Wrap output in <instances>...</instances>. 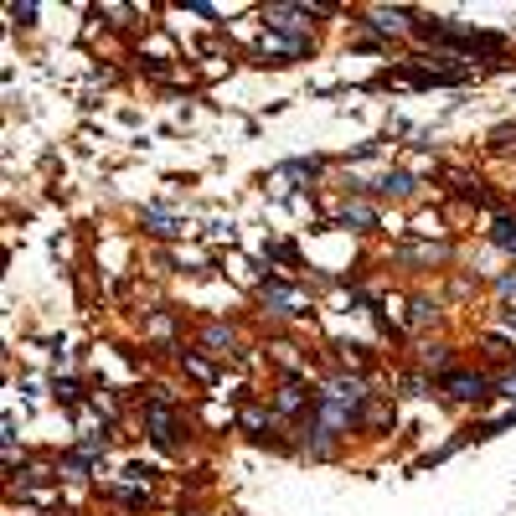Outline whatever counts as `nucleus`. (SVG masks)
<instances>
[{"instance_id":"8","label":"nucleus","mask_w":516,"mask_h":516,"mask_svg":"<svg viewBox=\"0 0 516 516\" xmlns=\"http://www.w3.org/2000/svg\"><path fill=\"white\" fill-rule=\"evenodd\" d=\"M145 222H150V233H160V238H176L181 233V222H171V217H160V212H145Z\"/></svg>"},{"instance_id":"1","label":"nucleus","mask_w":516,"mask_h":516,"mask_svg":"<svg viewBox=\"0 0 516 516\" xmlns=\"http://www.w3.org/2000/svg\"><path fill=\"white\" fill-rule=\"evenodd\" d=\"M444 393L459 397V403H470V397L486 393V377H481V372H475V377H470V372H450V377H444Z\"/></svg>"},{"instance_id":"11","label":"nucleus","mask_w":516,"mask_h":516,"mask_svg":"<svg viewBox=\"0 0 516 516\" xmlns=\"http://www.w3.org/2000/svg\"><path fill=\"white\" fill-rule=\"evenodd\" d=\"M506 326H512V331H516V310H512V315H506Z\"/></svg>"},{"instance_id":"10","label":"nucleus","mask_w":516,"mask_h":516,"mask_svg":"<svg viewBox=\"0 0 516 516\" xmlns=\"http://www.w3.org/2000/svg\"><path fill=\"white\" fill-rule=\"evenodd\" d=\"M238 419H243V428H258V424H264V408H243Z\"/></svg>"},{"instance_id":"4","label":"nucleus","mask_w":516,"mask_h":516,"mask_svg":"<svg viewBox=\"0 0 516 516\" xmlns=\"http://www.w3.org/2000/svg\"><path fill=\"white\" fill-rule=\"evenodd\" d=\"M202 341H207V346H212V357H233V331H227V326H207V331H202Z\"/></svg>"},{"instance_id":"3","label":"nucleus","mask_w":516,"mask_h":516,"mask_svg":"<svg viewBox=\"0 0 516 516\" xmlns=\"http://www.w3.org/2000/svg\"><path fill=\"white\" fill-rule=\"evenodd\" d=\"M264 304H269L273 315H300V295L284 289V284H264Z\"/></svg>"},{"instance_id":"5","label":"nucleus","mask_w":516,"mask_h":516,"mask_svg":"<svg viewBox=\"0 0 516 516\" xmlns=\"http://www.w3.org/2000/svg\"><path fill=\"white\" fill-rule=\"evenodd\" d=\"M341 222H346V227H372L377 212H372L366 202H346V207H341Z\"/></svg>"},{"instance_id":"6","label":"nucleus","mask_w":516,"mask_h":516,"mask_svg":"<svg viewBox=\"0 0 516 516\" xmlns=\"http://www.w3.org/2000/svg\"><path fill=\"white\" fill-rule=\"evenodd\" d=\"M377 191H382V196H408V191H413V181H408L403 171H388V176L377 181Z\"/></svg>"},{"instance_id":"2","label":"nucleus","mask_w":516,"mask_h":516,"mask_svg":"<svg viewBox=\"0 0 516 516\" xmlns=\"http://www.w3.org/2000/svg\"><path fill=\"white\" fill-rule=\"evenodd\" d=\"M264 52H279V58H304V52H310V36H284V31H264Z\"/></svg>"},{"instance_id":"9","label":"nucleus","mask_w":516,"mask_h":516,"mask_svg":"<svg viewBox=\"0 0 516 516\" xmlns=\"http://www.w3.org/2000/svg\"><path fill=\"white\" fill-rule=\"evenodd\" d=\"M428 320H434V304H428V300H419V304H413V326H419V331H424Z\"/></svg>"},{"instance_id":"7","label":"nucleus","mask_w":516,"mask_h":516,"mask_svg":"<svg viewBox=\"0 0 516 516\" xmlns=\"http://www.w3.org/2000/svg\"><path fill=\"white\" fill-rule=\"evenodd\" d=\"M496 243L506 248V253H516V222L512 217H496Z\"/></svg>"}]
</instances>
